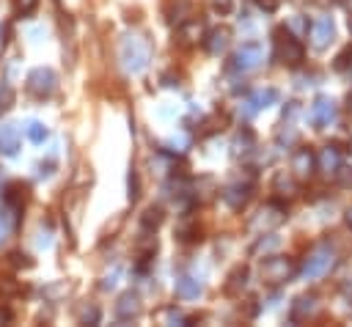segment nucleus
Segmentation results:
<instances>
[{
  "instance_id": "f257e3e1",
  "label": "nucleus",
  "mask_w": 352,
  "mask_h": 327,
  "mask_svg": "<svg viewBox=\"0 0 352 327\" xmlns=\"http://www.w3.org/2000/svg\"><path fill=\"white\" fill-rule=\"evenodd\" d=\"M118 58H121V66L129 71V74H140L146 66H148V58H151V44L146 36H124L121 44H118Z\"/></svg>"
},
{
  "instance_id": "f03ea898",
  "label": "nucleus",
  "mask_w": 352,
  "mask_h": 327,
  "mask_svg": "<svg viewBox=\"0 0 352 327\" xmlns=\"http://www.w3.org/2000/svg\"><path fill=\"white\" fill-rule=\"evenodd\" d=\"M333 267H336V250H333L330 245H316V247L305 256V261H302V267H300L297 272H300L305 280H316V278L327 275Z\"/></svg>"
},
{
  "instance_id": "7ed1b4c3",
  "label": "nucleus",
  "mask_w": 352,
  "mask_h": 327,
  "mask_svg": "<svg viewBox=\"0 0 352 327\" xmlns=\"http://www.w3.org/2000/svg\"><path fill=\"white\" fill-rule=\"evenodd\" d=\"M261 280L267 286H280V283H289L294 275H297V264L286 256H270L264 264H261Z\"/></svg>"
},
{
  "instance_id": "20e7f679",
  "label": "nucleus",
  "mask_w": 352,
  "mask_h": 327,
  "mask_svg": "<svg viewBox=\"0 0 352 327\" xmlns=\"http://www.w3.org/2000/svg\"><path fill=\"white\" fill-rule=\"evenodd\" d=\"M302 55H305L302 44L286 27L275 30V60L278 63H283V66H300L302 63Z\"/></svg>"
},
{
  "instance_id": "39448f33",
  "label": "nucleus",
  "mask_w": 352,
  "mask_h": 327,
  "mask_svg": "<svg viewBox=\"0 0 352 327\" xmlns=\"http://www.w3.org/2000/svg\"><path fill=\"white\" fill-rule=\"evenodd\" d=\"M55 88H58V74H55L50 66H38V69H33V71L28 74V91H30L33 96L47 99V96L55 93Z\"/></svg>"
},
{
  "instance_id": "423d86ee",
  "label": "nucleus",
  "mask_w": 352,
  "mask_h": 327,
  "mask_svg": "<svg viewBox=\"0 0 352 327\" xmlns=\"http://www.w3.org/2000/svg\"><path fill=\"white\" fill-rule=\"evenodd\" d=\"M264 63V47L261 44H242L236 52H234V58H231V69L234 71H253V69H258Z\"/></svg>"
},
{
  "instance_id": "0eeeda50",
  "label": "nucleus",
  "mask_w": 352,
  "mask_h": 327,
  "mask_svg": "<svg viewBox=\"0 0 352 327\" xmlns=\"http://www.w3.org/2000/svg\"><path fill=\"white\" fill-rule=\"evenodd\" d=\"M283 220H286V206H280V203H264V206L256 212V217L250 220V228H253V231H272V228H278Z\"/></svg>"
},
{
  "instance_id": "6e6552de",
  "label": "nucleus",
  "mask_w": 352,
  "mask_h": 327,
  "mask_svg": "<svg viewBox=\"0 0 352 327\" xmlns=\"http://www.w3.org/2000/svg\"><path fill=\"white\" fill-rule=\"evenodd\" d=\"M336 118H338V104H336V99H330V96H316V102L311 104V121L316 124V129L330 126Z\"/></svg>"
},
{
  "instance_id": "1a4fd4ad",
  "label": "nucleus",
  "mask_w": 352,
  "mask_h": 327,
  "mask_svg": "<svg viewBox=\"0 0 352 327\" xmlns=\"http://www.w3.org/2000/svg\"><path fill=\"white\" fill-rule=\"evenodd\" d=\"M333 38H336V25H333V19H330V16H316V19L311 22V47L322 52V49L330 47Z\"/></svg>"
},
{
  "instance_id": "9d476101",
  "label": "nucleus",
  "mask_w": 352,
  "mask_h": 327,
  "mask_svg": "<svg viewBox=\"0 0 352 327\" xmlns=\"http://www.w3.org/2000/svg\"><path fill=\"white\" fill-rule=\"evenodd\" d=\"M140 313H143L140 297H138L135 291H124V294L118 297V302H116V319H118V322H132V319H138Z\"/></svg>"
},
{
  "instance_id": "9b49d317",
  "label": "nucleus",
  "mask_w": 352,
  "mask_h": 327,
  "mask_svg": "<svg viewBox=\"0 0 352 327\" xmlns=\"http://www.w3.org/2000/svg\"><path fill=\"white\" fill-rule=\"evenodd\" d=\"M316 170V154L311 151V148H297L294 154H292V173H294V179H308L311 173Z\"/></svg>"
},
{
  "instance_id": "f8f14e48",
  "label": "nucleus",
  "mask_w": 352,
  "mask_h": 327,
  "mask_svg": "<svg viewBox=\"0 0 352 327\" xmlns=\"http://www.w3.org/2000/svg\"><path fill=\"white\" fill-rule=\"evenodd\" d=\"M253 195V184L250 181H234L223 190V201L231 206V209H242Z\"/></svg>"
},
{
  "instance_id": "ddd939ff",
  "label": "nucleus",
  "mask_w": 352,
  "mask_h": 327,
  "mask_svg": "<svg viewBox=\"0 0 352 327\" xmlns=\"http://www.w3.org/2000/svg\"><path fill=\"white\" fill-rule=\"evenodd\" d=\"M341 168V148L336 146H324L319 154H316V170L327 173V176H336Z\"/></svg>"
},
{
  "instance_id": "4468645a",
  "label": "nucleus",
  "mask_w": 352,
  "mask_h": 327,
  "mask_svg": "<svg viewBox=\"0 0 352 327\" xmlns=\"http://www.w3.org/2000/svg\"><path fill=\"white\" fill-rule=\"evenodd\" d=\"M228 41H231V27L220 25V27H212V30L206 33L204 47H206V52H209V55H220V52L228 47Z\"/></svg>"
},
{
  "instance_id": "2eb2a0df",
  "label": "nucleus",
  "mask_w": 352,
  "mask_h": 327,
  "mask_svg": "<svg viewBox=\"0 0 352 327\" xmlns=\"http://www.w3.org/2000/svg\"><path fill=\"white\" fill-rule=\"evenodd\" d=\"M316 311H319V300H316L314 294H302V297H297L294 305H292V322H305V319H311Z\"/></svg>"
},
{
  "instance_id": "dca6fc26",
  "label": "nucleus",
  "mask_w": 352,
  "mask_h": 327,
  "mask_svg": "<svg viewBox=\"0 0 352 327\" xmlns=\"http://www.w3.org/2000/svg\"><path fill=\"white\" fill-rule=\"evenodd\" d=\"M16 148H19V129H16V124H3L0 126V154L14 157Z\"/></svg>"
},
{
  "instance_id": "f3484780",
  "label": "nucleus",
  "mask_w": 352,
  "mask_h": 327,
  "mask_svg": "<svg viewBox=\"0 0 352 327\" xmlns=\"http://www.w3.org/2000/svg\"><path fill=\"white\" fill-rule=\"evenodd\" d=\"M278 102V91L275 88H264V91H256L250 99H248V113H256V110H264V107H270V104H275Z\"/></svg>"
},
{
  "instance_id": "a211bd4d",
  "label": "nucleus",
  "mask_w": 352,
  "mask_h": 327,
  "mask_svg": "<svg viewBox=\"0 0 352 327\" xmlns=\"http://www.w3.org/2000/svg\"><path fill=\"white\" fill-rule=\"evenodd\" d=\"M201 291H204V286H201L192 275H182V278L176 280V294H179L182 300H195Z\"/></svg>"
},
{
  "instance_id": "6ab92c4d",
  "label": "nucleus",
  "mask_w": 352,
  "mask_h": 327,
  "mask_svg": "<svg viewBox=\"0 0 352 327\" xmlns=\"http://www.w3.org/2000/svg\"><path fill=\"white\" fill-rule=\"evenodd\" d=\"M157 322L160 324H190V316L184 311H179L176 305H168V308L157 311Z\"/></svg>"
},
{
  "instance_id": "aec40b11",
  "label": "nucleus",
  "mask_w": 352,
  "mask_h": 327,
  "mask_svg": "<svg viewBox=\"0 0 352 327\" xmlns=\"http://www.w3.org/2000/svg\"><path fill=\"white\" fill-rule=\"evenodd\" d=\"M28 201V187L25 184H8L6 190V203L11 206V212H19Z\"/></svg>"
},
{
  "instance_id": "412c9836",
  "label": "nucleus",
  "mask_w": 352,
  "mask_h": 327,
  "mask_svg": "<svg viewBox=\"0 0 352 327\" xmlns=\"http://www.w3.org/2000/svg\"><path fill=\"white\" fill-rule=\"evenodd\" d=\"M179 38H182V44H192L195 38H201V25L198 22H182Z\"/></svg>"
},
{
  "instance_id": "4be33fe9",
  "label": "nucleus",
  "mask_w": 352,
  "mask_h": 327,
  "mask_svg": "<svg viewBox=\"0 0 352 327\" xmlns=\"http://www.w3.org/2000/svg\"><path fill=\"white\" fill-rule=\"evenodd\" d=\"M140 223H143V228H146V231H154V228H157V225L162 223V212H160L157 206H148V209L143 212Z\"/></svg>"
},
{
  "instance_id": "5701e85b",
  "label": "nucleus",
  "mask_w": 352,
  "mask_h": 327,
  "mask_svg": "<svg viewBox=\"0 0 352 327\" xmlns=\"http://www.w3.org/2000/svg\"><path fill=\"white\" fill-rule=\"evenodd\" d=\"M28 137H30L33 143H44V140L50 137V129H47L41 121H30V124H28Z\"/></svg>"
},
{
  "instance_id": "b1692460",
  "label": "nucleus",
  "mask_w": 352,
  "mask_h": 327,
  "mask_svg": "<svg viewBox=\"0 0 352 327\" xmlns=\"http://www.w3.org/2000/svg\"><path fill=\"white\" fill-rule=\"evenodd\" d=\"M11 104H14V88L8 80H0V113L11 110Z\"/></svg>"
},
{
  "instance_id": "393cba45",
  "label": "nucleus",
  "mask_w": 352,
  "mask_h": 327,
  "mask_svg": "<svg viewBox=\"0 0 352 327\" xmlns=\"http://www.w3.org/2000/svg\"><path fill=\"white\" fill-rule=\"evenodd\" d=\"M272 187H275V192H283V195H292V192H294V184H292V179H289L283 170H280V173H275Z\"/></svg>"
},
{
  "instance_id": "a878e982",
  "label": "nucleus",
  "mask_w": 352,
  "mask_h": 327,
  "mask_svg": "<svg viewBox=\"0 0 352 327\" xmlns=\"http://www.w3.org/2000/svg\"><path fill=\"white\" fill-rule=\"evenodd\" d=\"M245 278H248V269H245V267H236V269L231 272V278H228L231 283H228L226 289H228V291H236L239 286H245Z\"/></svg>"
},
{
  "instance_id": "bb28decb",
  "label": "nucleus",
  "mask_w": 352,
  "mask_h": 327,
  "mask_svg": "<svg viewBox=\"0 0 352 327\" xmlns=\"http://www.w3.org/2000/svg\"><path fill=\"white\" fill-rule=\"evenodd\" d=\"M352 66V44H346L341 52H338V58H336V69L338 71H344V69H349Z\"/></svg>"
},
{
  "instance_id": "cd10ccee",
  "label": "nucleus",
  "mask_w": 352,
  "mask_h": 327,
  "mask_svg": "<svg viewBox=\"0 0 352 327\" xmlns=\"http://www.w3.org/2000/svg\"><path fill=\"white\" fill-rule=\"evenodd\" d=\"M77 319H80L82 324H96V322H99V311H96L94 305H85V308L77 313Z\"/></svg>"
},
{
  "instance_id": "c85d7f7f",
  "label": "nucleus",
  "mask_w": 352,
  "mask_h": 327,
  "mask_svg": "<svg viewBox=\"0 0 352 327\" xmlns=\"http://www.w3.org/2000/svg\"><path fill=\"white\" fill-rule=\"evenodd\" d=\"M118 275H121V269H118V267H116V269H113V272H110V275H104V278H102V283H99V286H102V289H104V291H107V289H113V286H116V283H118Z\"/></svg>"
},
{
  "instance_id": "c756f323",
  "label": "nucleus",
  "mask_w": 352,
  "mask_h": 327,
  "mask_svg": "<svg viewBox=\"0 0 352 327\" xmlns=\"http://www.w3.org/2000/svg\"><path fill=\"white\" fill-rule=\"evenodd\" d=\"M36 5H38V0H19V14H33L36 11Z\"/></svg>"
},
{
  "instance_id": "7c9ffc66",
  "label": "nucleus",
  "mask_w": 352,
  "mask_h": 327,
  "mask_svg": "<svg viewBox=\"0 0 352 327\" xmlns=\"http://www.w3.org/2000/svg\"><path fill=\"white\" fill-rule=\"evenodd\" d=\"M138 198V173L132 170L129 173V201H135Z\"/></svg>"
},
{
  "instance_id": "2f4dec72",
  "label": "nucleus",
  "mask_w": 352,
  "mask_h": 327,
  "mask_svg": "<svg viewBox=\"0 0 352 327\" xmlns=\"http://www.w3.org/2000/svg\"><path fill=\"white\" fill-rule=\"evenodd\" d=\"M272 247H278V239H267V242L261 239V242L253 247V253H261V250H272Z\"/></svg>"
},
{
  "instance_id": "473e14b6",
  "label": "nucleus",
  "mask_w": 352,
  "mask_h": 327,
  "mask_svg": "<svg viewBox=\"0 0 352 327\" xmlns=\"http://www.w3.org/2000/svg\"><path fill=\"white\" fill-rule=\"evenodd\" d=\"M256 5H258L261 11H270V14H272V11L278 8V0H256Z\"/></svg>"
},
{
  "instance_id": "72a5a7b5",
  "label": "nucleus",
  "mask_w": 352,
  "mask_h": 327,
  "mask_svg": "<svg viewBox=\"0 0 352 327\" xmlns=\"http://www.w3.org/2000/svg\"><path fill=\"white\" fill-rule=\"evenodd\" d=\"M6 234H8V217L0 212V242L6 239Z\"/></svg>"
},
{
  "instance_id": "f704fd0d",
  "label": "nucleus",
  "mask_w": 352,
  "mask_h": 327,
  "mask_svg": "<svg viewBox=\"0 0 352 327\" xmlns=\"http://www.w3.org/2000/svg\"><path fill=\"white\" fill-rule=\"evenodd\" d=\"M8 322H11V311L0 305V324H8Z\"/></svg>"
},
{
  "instance_id": "c9c22d12",
  "label": "nucleus",
  "mask_w": 352,
  "mask_h": 327,
  "mask_svg": "<svg viewBox=\"0 0 352 327\" xmlns=\"http://www.w3.org/2000/svg\"><path fill=\"white\" fill-rule=\"evenodd\" d=\"M11 258H14V264H22V267H30V261H28V256H19V253H14Z\"/></svg>"
},
{
  "instance_id": "e433bc0d",
  "label": "nucleus",
  "mask_w": 352,
  "mask_h": 327,
  "mask_svg": "<svg viewBox=\"0 0 352 327\" xmlns=\"http://www.w3.org/2000/svg\"><path fill=\"white\" fill-rule=\"evenodd\" d=\"M214 8H220V11H228V8H231V0H214Z\"/></svg>"
},
{
  "instance_id": "4c0bfd02",
  "label": "nucleus",
  "mask_w": 352,
  "mask_h": 327,
  "mask_svg": "<svg viewBox=\"0 0 352 327\" xmlns=\"http://www.w3.org/2000/svg\"><path fill=\"white\" fill-rule=\"evenodd\" d=\"M346 225H349V228H352V206H349V209H346Z\"/></svg>"
},
{
  "instance_id": "58836bf2",
  "label": "nucleus",
  "mask_w": 352,
  "mask_h": 327,
  "mask_svg": "<svg viewBox=\"0 0 352 327\" xmlns=\"http://www.w3.org/2000/svg\"><path fill=\"white\" fill-rule=\"evenodd\" d=\"M349 110H352V93H349Z\"/></svg>"
},
{
  "instance_id": "ea45409f",
  "label": "nucleus",
  "mask_w": 352,
  "mask_h": 327,
  "mask_svg": "<svg viewBox=\"0 0 352 327\" xmlns=\"http://www.w3.org/2000/svg\"><path fill=\"white\" fill-rule=\"evenodd\" d=\"M349 27H352V16H349Z\"/></svg>"
},
{
  "instance_id": "a19ab883",
  "label": "nucleus",
  "mask_w": 352,
  "mask_h": 327,
  "mask_svg": "<svg viewBox=\"0 0 352 327\" xmlns=\"http://www.w3.org/2000/svg\"><path fill=\"white\" fill-rule=\"evenodd\" d=\"M0 179H3V168H0Z\"/></svg>"
}]
</instances>
